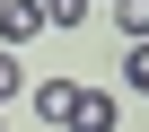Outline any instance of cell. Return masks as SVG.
Returning <instances> with one entry per match:
<instances>
[{
    "label": "cell",
    "instance_id": "1",
    "mask_svg": "<svg viewBox=\"0 0 149 132\" xmlns=\"http://www.w3.org/2000/svg\"><path fill=\"white\" fill-rule=\"evenodd\" d=\"M70 132H114V97L105 88H79L70 97Z\"/></svg>",
    "mask_w": 149,
    "mask_h": 132
},
{
    "label": "cell",
    "instance_id": "2",
    "mask_svg": "<svg viewBox=\"0 0 149 132\" xmlns=\"http://www.w3.org/2000/svg\"><path fill=\"white\" fill-rule=\"evenodd\" d=\"M44 27V0H0V44H26Z\"/></svg>",
    "mask_w": 149,
    "mask_h": 132
},
{
    "label": "cell",
    "instance_id": "3",
    "mask_svg": "<svg viewBox=\"0 0 149 132\" xmlns=\"http://www.w3.org/2000/svg\"><path fill=\"white\" fill-rule=\"evenodd\" d=\"M70 97H79V79H44L35 88V114L44 123H70Z\"/></svg>",
    "mask_w": 149,
    "mask_h": 132
},
{
    "label": "cell",
    "instance_id": "4",
    "mask_svg": "<svg viewBox=\"0 0 149 132\" xmlns=\"http://www.w3.org/2000/svg\"><path fill=\"white\" fill-rule=\"evenodd\" d=\"M123 88H132V97H149V35L123 53Z\"/></svg>",
    "mask_w": 149,
    "mask_h": 132
},
{
    "label": "cell",
    "instance_id": "5",
    "mask_svg": "<svg viewBox=\"0 0 149 132\" xmlns=\"http://www.w3.org/2000/svg\"><path fill=\"white\" fill-rule=\"evenodd\" d=\"M114 27H123V35L140 44V35H149V0H114Z\"/></svg>",
    "mask_w": 149,
    "mask_h": 132
},
{
    "label": "cell",
    "instance_id": "6",
    "mask_svg": "<svg viewBox=\"0 0 149 132\" xmlns=\"http://www.w3.org/2000/svg\"><path fill=\"white\" fill-rule=\"evenodd\" d=\"M88 18V0H44V27H79Z\"/></svg>",
    "mask_w": 149,
    "mask_h": 132
}]
</instances>
